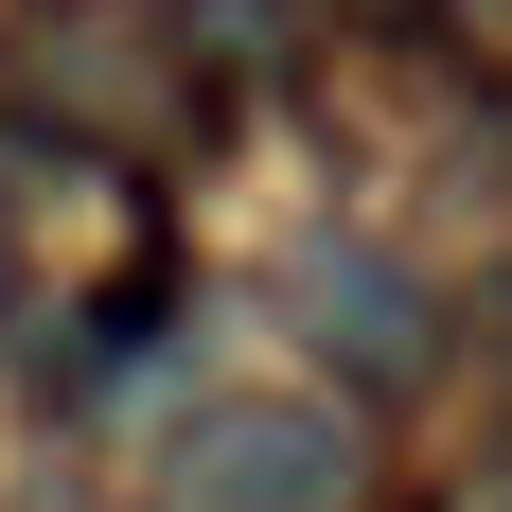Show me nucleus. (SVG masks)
I'll use <instances>...</instances> for the list:
<instances>
[{
  "label": "nucleus",
  "instance_id": "obj_2",
  "mask_svg": "<svg viewBox=\"0 0 512 512\" xmlns=\"http://www.w3.org/2000/svg\"><path fill=\"white\" fill-rule=\"evenodd\" d=\"M283 318L318 336V371H336V389H424V371H442V301H424L389 248H354V230L283 248Z\"/></svg>",
  "mask_w": 512,
  "mask_h": 512
},
{
  "label": "nucleus",
  "instance_id": "obj_1",
  "mask_svg": "<svg viewBox=\"0 0 512 512\" xmlns=\"http://www.w3.org/2000/svg\"><path fill=\"white\" fill-rule=\"evenodd\" d=\"M354 495H371V460H354V424L318 407V389L195 407L177 460H159V512H354Z\"/></svg>",
  "mask_w": 512,
  "mask_h": 512
}]
</instances>
